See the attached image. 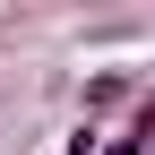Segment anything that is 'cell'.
<instances>
[{"label":"cell","instance_id":"6da1fadb","mask_svg":"<svg viewBox=\"0 0 155 155\" xmlns=\"http://www.w3.org/2000/svg\"><path fill=\"white\" fill-rule=\"evenodd\" d=\"M138 138H147V121H138V129H129V138H112V155H138Z\"/></svg>","mask_w":155,"mask_h":155},{"label":"cell","instance_id":"7a4b0ae2","mask_svg":"<svg viewBox=\"0 0 155 155\" xmlns=\"http://www.w3.org/2000/svg\"><path fill=\"white\" fill-rule=\"evenodd\" d=\"M69 155H86V138H78V147H69Z\"/></svg>","mask_w":155,"mask_h":155}]
</instances>
